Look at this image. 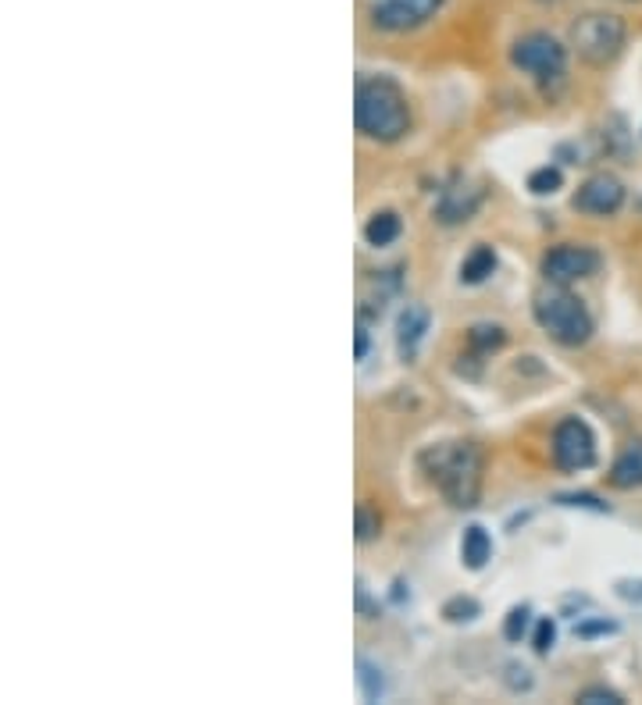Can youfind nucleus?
Segmentation results:
<instances>
[{"mask_svg": "<svg viewBox=\"0 0 642 705\" xmlns=\"http://www.w3.org/2000/svg\"><path fill=\"white\" fill-rule=\"evenodd\" d=\"M493 271H496L493 246H475V250L467 254L464 264H461V281H464V286H482V281L490 278Z\"/></svg>", "mask_w": 642, "mask_h": 705, "instance_id": "2eb2a0df", "label": "nucleus"}, {"mask_svg": "<svg viewBox=\"0 0 642 705\" xmlns=\"http://www.w3.org/2000/svg\"><path fill=\"white\" fill-rule=\"evenodd\" d=\"M404 232V221L396 210H378V215L368 218V225H364V242L368 246H393L396 239H401Z\"/></svg>", "mask_w": 642, "mask_h": 705, "instance_id": "4468645a", "label": "nucleus"}, {"mask_svg": "<svg viewBox=\"0 0 642 705\" xmlns=\"http://www.w3.org/2000/svg\"><path fill=\"white\" fill-rule=\"evenodd\" d=\"M553 642H557V624H553L550 616H543V620L535 624V638H532V648L540 652V656H546V652L553 648Z\"/></svg>", "mask_w": 642, "mask_h": 705, "instance_id": "5701e85b", "label": "nucleus"}, {"mask_svg": "<svg viewBox=\"0 0 642 705\" xmlns=\"http://www.w3.org/2000/svg\"><path fill=\"white\" fill-rule=\"evenodd\" d=\"M529 624H532V609L529 606H514L507 613V620H503V638L507 642H522L529 634Z\"/></svg>", "mask_w": 642, "mask_h": 705, "instance_id": "6ab92c4d", "label": "nucleus"}, {"mask_svg": "<svg viewBox=\"0 0 642 705\" xmlns=\"http://www.w3.org/2000/svg\"><path fill=\"white\" fill-rule=\"evenodd\" d=\"M357 684H360V695L368 702H378L386 695V677H382V669L368 659H357Z\"/></svg>", "mask_w": 642, "mask_h": 705, "instance_id": "dca6fc26", "label": "nucleus"}, {"mask_svg": "<svg viewBox=\"0 0 642 705\" xmlns=\"http://www.w3.org/2000/svg\"><path fill=\"white\" fill-rule=\"evenodd\" d=\"M503 342H507V335H503L500 325H475L472 331H467V346H472L475 352H493Z\"/></svg>", "mask_w": 642, "mask_h": 705, "instance_id": "f3484780", "label": "nucleus"}, {"mask_svg": "<svg viewBox=\"0 0 642 705\" xmlns=\"http://www.w3.org/2000/svg\"><path fill=\"white\" fill-rule=\"evenodd\" d=\"M478 609H482V606L475 603V598L457 595V598H450V603L443 606V616H446L450 624H464V620H475Z\"/></svg>", "mask_w": 642, "mask_h": 705, "instance_id": "aec40b11", "label": "nucleus"}, {"mask_svg": "<svg viewBox=\"0 0 642 705\" xmlns=\"http://www.w3.org/2000/svg\"><path fill=\"white\" fill-rule=\"evenodd\" d=\"M624 203V186L618 175H593V179H585L575 192V210L582 215H593V218H611L618 215Z\"/></svg>", "mask_w": 642, "mask_h": 705, "instance_id": "1a4fd4ad", "label": "nucleus"}, {"mask_svg": "<svg viewBox=\"0 0 642 705\" xmlns=\"http://www.w3.org/2000/svg\"><path fill=\"white\" fill-rule=\"evenodd\" d=\"M579 702H582V705H624V698H621L618 692H611V687H603V684L582 687V692H579Z\"/></svg>", "mask_w": 642, "mask_h": 705, "instance_id": "4be33fe9", "label": "nucleus"}, {"mask_svg": "<svg viewBox=\"0 0 642 705\" xmlns=\"http://www.w3.org/2000/svg\"><path fill=\"white\" fill-rule=\"evenodd\" d=\"M600 264L603 260L593 246L564 242V246H553V250L543 257V278L553 281V286H575V281L596 275Z\"/></svg>", "mask_w": 642, "mask_h": 705, "instance_id": "0eeeda50", "label": "nucleus"}, {"mask_svg": "<svg viewBox=\"0 0 642 705\" xmlns=\"http://www.w3.org/2000/svg\"><path fill=\"white\" fill-rule=\"evenodd\" d=\"M561 182H564V175H561V168H553V165L529 175V189L535 192V197H550V192L561 189Z\"/></svg>", "mask_w": 642, "mask_h": 705, "instance_id": "a211bd4d", "label": "nucleus"}, {"mask_svg": "<svg viewBox=\"0 0 642 705\" xmlns=\"http://www.w3.org/2000/svg\"><path fill=\"white\" fill-rule=\"evenodd\" d=\"M606 481H611L614 488H642V438H635V443H629L621 453H618V460L611 467V474H606Z\"/></svg>", "mask_w": 642, "mask_h": 705, "instance_id": "f8f14e48", "label": "nucleus"}, {"mask_svg": "<svg viewBox=\"0 0 642 705\" xmlns=\"http://www.w3.org/2000/svg\"><path fill=\"white\" fill-rule=\"evenodd\" d=\"M561 506H582V509H596V514H606V503H600L596 496H585V491H579V496H557Z\"/></svg>", "mask_w": 642, "mask_h": 705, "instance_id": "393cba45", "label": "nucleus"}, {"mask_svg": "<svg viewBox=\"0 0 642 705\" xmlns=\"http://www.w3.org/2000/svg\"><path fill=\"white\" fill-rule=\"evenodd\" d=\"M482 203V189L475 186H467L464 179H454V182H446L439 189V200H436V215L439 221L446 225H457V221H467L478 210Z\"/></svg>", "mask_w": 642, "mask_h": 705, "instance_id": "9d476101", "label": "nucleus"}, {"mask_svg": "<svg viewBox=\"0 0 642 705\" xmlns=\"http://www.w3.org/2000/svg\"><path fill=\"white\" fill-rule=\"evenodd\" d=\"M511 61L514 68H522V72L535 76L540 82H553L567 68V47L553 40L550 32H529V37H522L511 47Z\"/></svg>", "mask_w": 642, "mask_h": 705, "instance_id": "39448f33", "label": "nucleus"}, {"mask_svg": "<svg viewBox=\"0 0 642 705\" xmlns=\"http://www.w3.org/2000/svg\"><path fill=\"white\" fill-rule=\"evenodd\" d=\"M532 314L535 321H540V328L561 346H585L593 339V314H589V307L575 292H567V286L546 281V286L532 296Z\"/></svg>", "mask_w": 642, "mask_h": 705, "instance_id": "7ed1b4c3", "label": "nucleus"}, {"mask_svg": "<svg viewBox=\"0 0 642 705\" xmlns=\"http://www.w3.org/2000/svg\"><path fill=\"white\" fill-rule=\"evenodd\" d=\"M603 634H618V624L614 620H606V616H603V620H579L575 624V638H603Z\"/></svg>", "mask_w": 642, "mask_h": 705, "instance_id": "b1692460", "label": "nucleus"}, {"mask_svg": "<svg viewBox=\"0 0 642 705\" xmlns=\"http://www.w3.org/2000/svg\"><path fill=\"white\" fill-rule=\"evenodd\" d=\"M614 592L624 598V603H632V606H642V580H632V577H624L614 585Z\"/></svg>", "mask_w": 642, "mask_h": 705, "instance_id": "a878e982", "label": "nucleus"}, {"mask_svg": "<svg viewBox=\"0 0 642 705\" xmlns=\"http://www.w3.org/2000/svg\"><path fill=\"white\" fill-rule=\"evenodd\" d=\"M550 4H553V0H550Z\"/></svg>", "mask_w": 642, "mask_h": 705, "instance_id": "cd10ccee", "label": "nucleus"}, {"mask_svg": "<svg viewBox=\"0 0 642 705\" xmlns=\"http://www.w3.org/2000/svg\"><path fill=\"white\" fill-rule=\"evenodd\" d=\"M378 532H382L378 509L368 506V503H360L357 506V542H372V538H378Z\"/></svg>", "mask_w": 642, "mask_h": 705, "instance_id": "412c9836", "label": "nucleus"}, {"mask_svg": "<svg viewBox=\"0 0 642 705\" xmlns=\"http://www.w3.org/2000/svg\"><path fill=\"white\" fill-rule=\"evenodd\" d=\"M553 464L561 470H589L596 464V435L582 417H564L553 428Z\"/></svg>", "mask_w": 642, "mask_h": 705, "instance_id": "423d86ee", "label": "nucleus"}, {"mask_svg": "<svg viewBox=\"0 0 642 705\" xmlns=\"http://www.w3.org/2000/svg\"><path fill=\"white\" fill-rule=\"evenodd\" d=\"M439 8L443 0H382L372 11V22L375 29H386V32H411L436 19Z\"/></svg>", "mask_w": 642, "mask_h": 705, "instance_id": "6e6552de", "label": "nucleus"}, {"mask_svg": "<svg viewBox=\"0 0 642 705\" xmlns=\"http://www.w3.org/2000/svg\"><path fill=\"white\" fill-rule=\"evenodd\" d=\"M425 331H428V310L425 307H407L401 314V321H396V346H401L404 360H411L414 352H418Z\"/></svg>", "mask_w": 642, "mask_h": 705, "instance_id": "9b49d317", "label": "nucleus"}, {"mask_svg": "<svg viewBox=\"0 0 642 705\" xmlns=\"http://www.w3.org/2000/svg\"><path fill=\"white\" fill-rule=\"evenodd\" d=\"M624 43H629V26L621 14L611 11H589L571 26V50L589 68H606L621 58Z\"/></svg>", "mask_w": 642, "mask_h": 705, "instance_id": "20e7f679", "label": "nucleus"}, {"mask_svg": "<svg viewBox=\"0 0 642 705\" xmlns=\"http://www.w3.org/2000/svg\"><path fill=\"white\" fill-rule=\"evenodd\" d=\"M422 470L439 488V496L457 509H472L482 496V453L472 443L428 446L422 453Z\"/></svg>", "mask_w": 642, "mask_h": 705, "instance_id": "f257e3e1", "label": "nucleus"}, {"mask_svg": "<svg viewBox=\"0 0 642 705\" xmlns=\"http://www.w3.org/2000/svg\"><path fill=\"white\" fill-rule=\"evenodd\" d=\"M354 121L357 132L375 143H396L411 129V108L407 97L389 79H364L354 97Z\"/></svg>", "mask_w": 642, "mask_h": 705, "instance_id": "f03ea898", "label": "nucleus"}, {"mask_svg": "<svg viewBox=\"0 0 642 705\" xmlns=\"http://www.w3.org/2000/svg\"><path fill=\"white\" fill-rule=\"evenodd\" d=\"M368 346H372V339H368V328H364V325H357V349H354V357H357V360H364V357H368Z\"/></svg>", "mask_w": 642, "mask_h": 705, "instance_id": "bb28decb", "label": "nucleus"}, {"mask_svg": "<svg viewBox=\"0 0 642 705\" xmlns=\"http://www.w3.org/2000/svg\"><path fill=\"white\" fill-rule=\"evenodd\" d=\"M461 559H464V567L467 570H482L485 563L493 559V538L490 532H485L482 524H472L464 532V542H461Z\"/></svg>", "mask_w": 642, "mask_h": 705, "instance_id": "ddd939ff", "label": "nucleus"}]
</instances>
